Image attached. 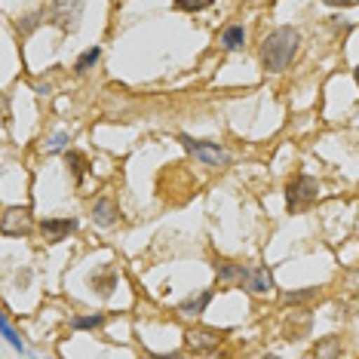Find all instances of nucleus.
Masks as SVG:
<instances>
[{
    "label": "nucleus",
    "instance_id": "nucleus-24",
    "mask_svg": "<svg viewBox=\"0 0 359 359\" xmlns=\"http://www.w3.org/2000/svg\"><path fill=\"white\" fill-rule=\"evenodd\" d=\"M353 77H356V83H359V65H356V71H353Z\"/></svg>",
    "mask_w": 359,
    "mask_h": 359
},
{
    "label": "nucleus",
    "instance_id": "nucleus-8",
    "mask_svg": "<svg viewBox=\"0 0 359 359\" xmlns=\"http://www.w3.org/2000/svg\"><path fill=\"white\" fill-rule=\"evenodd\" d=\"M215 271H218V283H224V285H246L249 267L231 264V261H222V264H215Z\"/></svg>",
    "mask_w": 359,
    "mask_h": 359
},
{
    "label": "nucleus",
    "instance_id": "nucleus-18",
    "mask_svg": "<svg viewBox=\"0 0 359 359\" xmlns=\"http://www.w3.org/2000/svg\"><path fill=\"white\" fill-rule=\"evenodd\" d=\"M212 4H215V0H175V6H178V10H184V13H200V10H209Z\"/></svg>",
    "mask_w": 359,
    "mask_h": 359
},
{
    "label": "nucleus",
    "instance_id": "nucleus-13",
    "mask_svg": "<svg viewBox=\"0 0 359 359\" xmlns=\"http://www.w3.org/2000/svg\"><path fill=\"white\" fill-rule=\"evenodd\" d=\"M209 301H212V289H203L197 298H187V301H182V307H178V310H182V313H191V316H200L203 310H206Z\"/></svg>",
    "mask_w": 359,
    "mask_h": 359
},
{
    "label": "nucleus",
    "instance_id": "nucleus-4",
    "mask_svg": "<svg viewBox=\"0 0 359 359\" xmlns=\"http://www.w3.org/2000/svg\"><path fill=\"white\" fill-rule=\"evenodd\" d=\"M182 144H184V151H191L197 160H203L206 166H227L231 163V157L218 148V142H197V138H191V135H182Z\"/></svg>",
    "mask_w": 359,
    "mask_h": 359
},
{
    "label": "nucleus",
    "instance_id": "nucleus-2",
    "mask_svg": "<svg viewBox=\"0 0 359 359\" xmlns=\"http://www.w3.org/2000/svg\"><path fill=\"white\" fill-rule=\"evenodd\" d=\"M320 197V184H316L313 175H295L285 187V203H289V212H301L310 209Z\"/></svg>",
    "mask_w": 359,
    "mask_h": 359
},
{
    "label": "nucleus",
    "instance_id": "nucleus-6",
    "mask_svg": "<svg viewBox=\"0 0 359 359\" xmlns=\"http://www.w3.org/2000/svg\"><path fill=\"white\" fill-rule=\"evenodd\" d=\"M224 334L218 329H191L184 334L187 347L197 350V353H212V350H218V344H222Z\"/></svg>",
    "mask_w": 359,
    "mask_h": 359
},
{
    "label": "nucleus",
    "instance_id": "nucleus-14",
    "mask_svg": "<svg viewBox=\"0 0 359 359\" xmlns=\"http://www.w3.org/2000/svg\"><path fill=\"white\" fill-rule=\"evenodd\" d=\"M99 325H104V316H102V313H93V316H74V320H71V329H74V332L99 329Z\"/></svg>",
    "mask_w": 359,
    "mask_h": 359
},
{
    "label": "nucleus",
    "instance_id": "nucleus-10",
    "mask_svg": "<svg viewBox=\"0 0 359 359\" xmlns=\"http://www.w3.org/2000/svg\"><path fill=\"white\" fill-rule=\"evenodd\" d=\"M93 218H95V224H102V227H114V224H117V218H120L117 203L108 200V197H102L93 206Z\"/></svg>",
    "mask_w": 359,
    "mask_h": 359
},
{
    "label": "nucleus",
    "instance_id": "nucleus-15",
    "mask_svg": "<svg viewBox=\"0 0 359 359\" xmlns=\"http://www.w3.org/2000/svg\"><path fill=\"white\" fill-rule=\"evenodd\" d=\"M99 59H102V50H99V46H93V50H86V53L74 62V71H77V74H86V71L93 68V65L99 62Z\"/></svg>",
    "mask_w": 359,
    "mask_h": 359
},
{
    "label": "nucleus",
    "instance_id": "nucleus-12",
    "mask_svg": "<svg viewBox=\"0 0 359 359\" xmlns=\"http://www.w3.org/2000/svg\"><path fill=\"white\" fill-rule=\"evenodd\" d=\"M89 283H93V289L99 292L102 298H111V292L117 289V273H114V271H102V273H93V280H89Z\"/></svg>",
    "mask_w": 359,
    "mask_h": 359
},
{
    "label": "nucleus",
    "instance_id": "nucleus-20",
    "mask_svg": "<svg viewBox=\"0 0 359 359\" xmlns=\"http://www.w3.org/2000/svg\"><path fill=\"white\" fill-rule=\"evenodd\" d=\"M316 353H320V356H338V353H341V347L334 344V338H329L325 344H316Z\"/></svg>",
    "mask_w": 359,
    "mask_h": 359
},
{
    "label": "nucleus",
    "instance_id": "nucleus-7",
    "mask_svg": "<svg viewBox=\"0 0 359 359\" xmlns=\"http://www.w3.org/2000/svg\"><path fill=\"white\" fill-rule=\"evenodd\" d=\"M74 231H77L74 218H50V222L40 224V233H43L46 243H62L65 236H71Z\"/></svg>",
    "mask_w": 359,
    "mask_h": 359
},
{
    "label": "nucleus",
    "instance_id": "nucleus-23",
    "mask_svg": "<svg viewBox=\"0 0 359 359\" xmlns=\"http://www.w3.org/2000/svg\"><path fill=\"white\" fill-rule=\"evenodd\" d=\"M323 4H329V6H350L353 0H323Z\"/></svg>",
    "mask_w": 359,
    "mask_h": 359
},
{
    "label": "nucleus",
    "instance_id": "nucleus-5",
    "mask_svg": "<svg viewBox=\"0 0 359 359\" xmlns=\"http://www.w3.org/2000/svg\"><path fill=\"white\" fill-rule=\"evenodd\" d=\"M0 231L6 236H25V233L34 231V218H31L28 209L13 206V209L4 212V218H0Z\"/></svg>",
    "mask_w": 359,
    "mask_h": 359
},
{
    "label": "nucleus",
    "instance_id": "nucleus-3",
    "mask_svg": "<svg viewBox=\"0 0 359 359\" xmlns=\"http://www.w3.org/2000/svg\"><path fill=\"white\" fill-rule=\"evenodd\" d=\"M83 10H86V0H53L50 6V19L53 25H59L65 34L77 31L80 19H83Z\"/></svg>",
    "mask_w": 359,
    "mask_h": 359
},
{
    "label": "nucleus",
    "instance_id": "nucleus-21",
    "mask_svg": "<svg viewBox=\"0 0 359 359\" xmlns=\"http://www.w3.org/2000/svg\"><path fill=\"white\" fill-rule=\"evenodd\" d=\"M40 25V15H25V19L19 22V34H28V31H34Z\"/></svg>",
    "mask_w": 359,
    "mask_h": 359
},
{
    "label": "nucleus",
    "instance_id": "nucleus-16",
    "mask_svg": "<svg viewBox=\"0 0 359 359\" xmlns=\"http://www.w3.org/2000/svg\"><path fill=\"white\" fill-rule=\"evenodd\" d=\"M68 166H71V172H74L77 182H83V175H86V157L80 151H68Z\"/></svg>",
    "mask_w": 359,
    "mask_h": 359
},
{
    "label": "nucleus",
    "instance_id": "nucleus-22",
    "mask_svg": "<svg viewBox=\"0 0 359 359\" xmlns=\"http://www.w3.org/2000/svg\"><path fill=\"white\" fill-rule=\"evenodd\" d=\"M65 144H68V135H65V133H59V135H55L53 142H50V151H62Z\"/></svg>",
    "mask_w": 359,
    "mask_h": 359
},
{
    "label": "nucleus",
    "instance_id": "nucleus-1",
    "mask_svg": "<svg viewBox=\"0 0 359 359\" xmlns=\"http://www.w3.org/2000/svg\"><path fill=\"white\" fill-rule=\"evenodd\" d=\"M301 43V34L295 28H276L267 34L264 46H261V62H264L267 71H283L285 65L295 59Z\"/></svg>",
    "mask_w": 359,
    "mask_h": 359
},
{
    "label": "nucleus",
    "instance_id": "nucleus-17",
    "mask_svg": "<svg viewBox=\"0 0 359 359\" xmlns=\"http://www.w3.org/2000/svg\"><path fill=\"white\" fill-rule=\"evenodd\" d=\"M320 298V289H304V292H289V295H283L285 304H304V301H313Z\"/></svg>",
    "mask_w": 359,
    "mask_h": 359
},
{
    "label": "nucleus",
    "instance_id": "nucleus-11",
    "mask_svg": "<svg viewBox=\"0 0 359 359\" xmlns=\"http://www.w3.org/2000/svg\"><path fill=\"white\" fill-rule=\"evenodd\" d=\"M243 43H246V31H243V25H227L222 31V46L227 53L243 50Z\"/></svg>",
    "mask_w": 359,
    "mask_h": 359
},
{
    "label": "nucleus",
    "instance_id": "nucleus-9",
    "mask_svg": "<svg viewBox=\"0 0 359 359\" xmlns=\"http://www.w3.org/2000/svg\"><path fill=\"white\" fill-rule=\"evenodd\" d=\"M246 289L252 292V295H264V292L273 289V276L267 267H252L249 276H246Z\"/></svg>",
    "mask_w": 359,
    "mask_h": 359
},
{
    "label": "nucleus",
    "instance_id": "nucleus-19",
    "mask_svg": "<svg viewBox=\"0 0 359 359\" xmlns=\"http://www.w3.org/2000/svg\"><path fill=\"white\" fill-rule=\"evenodd\" d=\"M0 325H4V334H6V341H10V344H13L15 350H22V341H19V334H15V329L10 325V316H4V320H0Z\"/></svg>",
    "mask_w": 359,
    "mask_h": 359
}]
</instances>
